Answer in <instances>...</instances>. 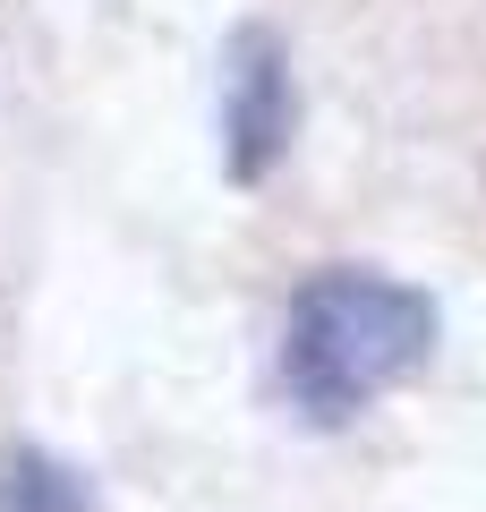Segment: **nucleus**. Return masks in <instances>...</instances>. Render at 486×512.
I'll return each mask as SVG.
<instances>
[{
    "label": "nucleus",
    "instance_id": "7ed1b4c3",
    "mask_svg": "<svg viewBox=\"0 0 486 512\" xmlns=\"http://www.w3.org/2000/svg\"><path fill=\"white\" fill-rule=\"evenodd\" d=\"M0 512H103V495L52 444H9L0 453Z\"/></svg>",
    "mask_w": 486,
    "mask_h": 512
},
{
    "label": "nucleus",
    "instance_id": "f03ea898",
    "mask_svg": "<svg viewBox=\"0 0 486 512\" xmlns=\"http://www.w3.org/2000/svg\"><path fill=\"white\" fill-rule=\"evenodd\" d=\"M299 137V77L273 26H239L222 52V171L239 188H265Z\"/></svg>",
    "mask_w": 486,
    "mask_h": 512
},
{
    "label": "nucleus",
    "instance_id": "f257e3e1",
    "mask_svg": "<svg viewBox=\"0 0 486 512\" xmlns=\"http://www.w3.org/2000/svg\"><path fill=\"white\" fill-rule=\"evenodd\" d=\"M435 299L376 265H324L282 308V393L307 427H350L435 359Z\"/></svg>",
    "mask_w": 486,
    "mask_h": 512
}]
</instances>
